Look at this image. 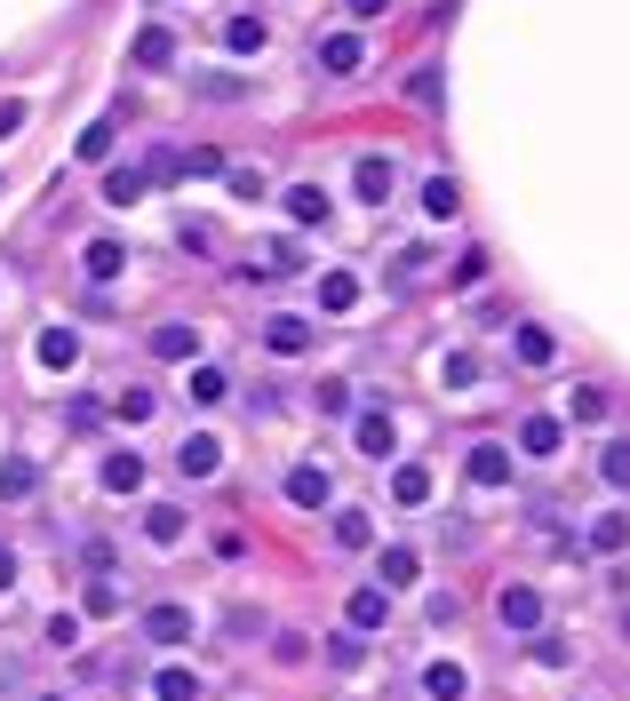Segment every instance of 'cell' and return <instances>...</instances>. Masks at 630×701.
Wrapping results in <instances>:
<instances>
[{
	"label": "cell",
	"mask_w": 630,
	"mask_h": 701,
	"mask_svg": "<svg viewBox=\"0 0 630 701\" xmlns=\"http://www.w3.org/2000/svg\"><path fill=\"white\" fill-rule=\"evenodd\" d=\"M495 622H503V638H543V598L526 582H503L495 590Z\"/></svg>",
	"instance_id": "1"
},
{
	"label": "cell",
	"mask_w": 630,
	"mask_h": 701,
	"mask_svg": "<svg viewBox=\"0 0 630 701\" xmlns=\"http://www.w3.org/2000/svg\"><path fill=\"white\" fill-rule=\"evenodd\" d=\"M144 638H152V646H184V638H192V606H176V598L144 606Z\"/></svg>",
	"instance_id": "2"
},
{
	"label": "cell",
	"mask_w": 630,
	"mask_h": 701,
	"mask_svg": "<svg viewBox=\"0 0 630 701\" xmlns=\"http://www.w3.org/2000/svg\"><path fill=\"white\" fill-rule=\"evenodd\" d=\"M359 64H368V41H359V32H327V41H319V73H336V80H351Z\"/></svg>",
	"instance_id": "3"
},
{
	"label": "cell",
	"mask_w": 630,
	"mask_h": 701,
	"mask_svg": "<svg viewBox=\"0 0 630 701\" xmlns=\"http://www.w3.org/2000/svg\"><path fill=\"white\" fill-rule=\"evenodd\" d=\"M327 494H336V479H327V462H295V471H287V503H295V511H319Z\"/></svg>",
	"instance_id": "4"
},
{
	"label": "cell",
	"mask_w": 630,
	"mask_h": 701,
	"mask_svg": "<svg viewBox=\"0 0 630 701\" xmlns=\"http://www.w3.org/2000/svg\"><path fill=\"white\" fill-rule=\"evenodd\" d=\"M176 471H184V479H216V471H224V439H208V430H192V439L176 447Z\"/></svg>",
	"instance_id": "5"
},
{
	"label": "cell",
	"mask_w": 630,
	"mask_h": 701,
	"mask_svg": "<svg viewBox=\"0 0 630 701\" xmlns=\"http://www.w3.org/2000/svg\"><path fill=\"white\" fill-rule=\"evenodd\" d=\"M359 454H368V462H391V454H400V423H391L383 407L359 415Z\"/></svg>",
	"instance_id": "6"
},
{
	"label": "cell",
	"mask_w": 630,
	"mask_h": 701,
	"mask_svg": "<svg viewBox=\"0 0 630 701\" xmlns=\"http://www.w3.org/2000/svg\"><path fill=\"white\" fill-rule=\"evenodd\" d=\"M263 41H272V24H263L256 9H240V17L224 24V48H231V56H263Z\"/></svg>",
	"instance_id": "7"
},
{
	"label": "cell",
	"mask_w": 630,
	"mask_h": 701,
	"mask_svg": "<svg viewBox=\"0 0 630 701\" xmlns=\"http://www.w3.org/2000/svg\"><path fill=\"white\" fill-rule=\"evenodd\" d=\"M558 439H567V423H558V415H526L519 423V454H535V462L558 454Z\"/></svg>",
	"instance_id": "8"
},
{
	"label": "cell",
	"mask_w": 630,
	"mask_h": 701,
	"mask_svg": "<svg viewBox=\"0 0 630 701\" xmlns=\"http://www.w3.org/2000/svg\"><path fill=\"white\" fill-rule=\"evenodd\" d=\"M463 471H471V486H503V479H511V447L479 439V447H471V462H463Z\"/></svg>",
	"instance_id": "9"
},
{
	"label": "cell",
	"mask_w": 630,
	"mask_h": 701,
	"mask_svg": "<svg viewBox=\"0 0 630 701\" xmlns=\"http://www.w3.org/2000/svg\"><path fill=\"white\" fill-rule=\"evenodd\" d=\"M263 343H272L280 359H295V351H312V319H287V311H280V319H263Z\"/></svg>",
	"instance_id": "10"
},
{
	"label": "cell",
	"mask_w": 630,
	"mask_h": 701,
	"mask_svg": "<svg viewBox=\"0 0 630 701\" xmlns=\"http://www.w3.org/2000/svg\"><path fill=\"white\" fill-rule=\"evenodd\" d=\"M391 184H400V168H391L383 152H368V160H359V199H368V208H383V199H391Z\"/></svg>",
	"instance_id": "11"
},
{
	"label": "cell",
	"mask_w": 630,
	"mask_h": 701,
	"mask_svg": "<svg viewBox=\"0 0 630 701\" xmlns=\"http://www.w3.org/2000/svg\"><path fill=\"white\" fill-rule=\"evenodd\" d=\"M327 208H336V199H327L319 184H287V216L304 223V231H319V223H327Z\"/></svg>",
	"instance_id": "12"
},
{
	"label": "cell",
	"mask_w": 630,
	"mask_h": 701,
	"mask_svg": "<svg viewBox=\"0 0 630 701\" xmlns=\"http://www.w3.org/2000/svg\"><path fill=\"white\" fill-rule=\"evenodd\" d=\"M144 543H152V550H176V543H184V511H176V503H152V511H144Z\"/></svg>",
	"instance_id": "13"
},
{
	"label": "cell",
	"mask_w": 630,
	"mask_h": 701,
	"mask_svg": "<svg viewBox=\"0 0 630 701\" xmlns=\"http://www.w3.org/2000/svg\"><path fill=\"white\" fill-rule=\"evenodd\" d=\"M391 622V590L368 582V590H351V629H383Z\"/></svg>",
	"instance_id": "14"
},
{
	"label": "cell",
	"mask_w": 630,
	"mask_h": 701,
	"mask_svg": "<svg viewBox=\"0 0 630 701\" xmlns=\"http://www.w3.org/2000/svg\"><path fill=\"white\" fill-rule=\"evenodd\" d=\"M169 64H176V41H169L160 24H144V32H137V73H169Z\"/></svg>",
	"instance_id": "15"
},
{
	"label": "cell",
	"mask_w": 630,
	"mask_h": 701,
	"mask_svg": "<svg viewBox=\"0 0 630 701\" xmlns=\"http://www.w3.org/2000/svg\"><path fill=\"white\" fill-rule=\"evenodd\" d=\"M80 263H88V280L105 287V280H120V272H128V248H120V240H88V255H80Z\"/></svg>",
	"instance_id": "16"
},
{
	"label": "cell",
	"mask_w": 630,
	"mask_h": 701,
	"mask_svg": "<svg viewBox=\"0 0 630 701\" xmlns=\"http://www.w3.org/2000/svg\"><path fill=\"white\" fill-rule=\"evenodd\" d=\"M511 351H519V366H551V359H558V343H551V327H535V319H526L519 336H511Z\"/></svg>",
	"instance_id": "17"
},
{
	"label": "cell",
	"mask_w": 630,
	"mask_h": 701,
	"mask_svg": "<svg viewBox=\"0 0 630 701\" xmlns=\"http://www.w3.org/2000/svg\"><path fill=\"white\" fill-rule=\"evenodd\" d=\"M144 191H152V168H112V176H105V199H112V208H137Z\"/></svg>",
	"instance_id": "18"
},
{
	"label": "cell",
	"mask_w": 630,
	"mask_h": 701,
	"mask_svg": "<svg viewBox=\"0 0 630 701\" xmlns=\"http://www.w3.org/2000/svg\"><path fill=\"white\" fill-rule=\"evenodd\" d=\"M391 503H431V471H423V462H400V471H391Z\"/></svg>",
	"instance_id": "19"
},
{
	"label": "cell",
	"mask_w": 630,
	"mask_h": 701,
	"mask_svg": "<svg viewBox=\"0 0 630 701\" xmlns=\"http://www.w3.org/2000/svg\"><path fill=\"white\" fill-rule=\"evenodd\" d=\"M200 351V336H192L184 319H169V327H152V359H192Z\"/></svg>",
	"instance_id": "20"
},
{
	"label": "cell",
	"mask_w": 630,
	"mask_h": 701,
	"mask_svg": "<svg viewBox=\"0 0 630 701\" xmlns=\"http://www.w3.org/2000/svg\"><path fill=\"white\" fill-rule=\"evenodd\" d=\"M144 486V454H105V494H137Z\"/></svg>",
	"instance_id": "21"
},
{
	"label": "cell",
	"mask_w": 630,
	"mask_h": 701,
	"mask_svg": "<svg viewBox=\"0 0 630 701\" xmlns=\"http://www.w3.org/2000/svg\"><path fill=\"white\" fill-rule=\"evenodd\" d=\"M590 550H599V558H615V550H630V518H622V511H607L599 526H590Z\"/></svg>",
	"instance_id": "22"
},
{
	"label": "cell",
	"mask_w": 630,
	"mask_h": 701,
	"mask_svg": "<svg viewBox=\"0 0 630 701\" xmlns=\"http://www.w3.org/2000/svg\"><path fill=\"white\" fill-rule=\"evenodd\" d=\"M599 479H607L615 494H630V439H607V454H599Z\"/></svg>",
	"instance_id": "23"
},
{
	"label": "cell",
	"mask_w": 630,
	"mask_h": 701,
	"mask_svg": "<svg viewBox=\"0 0 630 701\" xmlns=\"http://www.w3.org/2000/svg\"><path fill=\"white\" fill-rule=\"evenodd\" d=\"M41 359L48 366H73L80 359V336H73V327H41Z\"/></svg>",
	"instance_id": "24"
},
{
	"label": "cell",
	"mask_w": 630,
	"mask_h": 701,
	"mask_svg": "<svg viewBox=\"0 0 630 701\" xmlns=\"http://www.w3.org/2000/svg\"><path fill=\"white\" fill-rule=\"evenodd\" d=\"M463 686H471V678H463L455 661H431V678H423V693H431V701H463Z\"/></svg>",
	"instance_id": "25"
},
{
	"label": "cell",
	"mask_w": 630,
	"mask_h": 701,
	"mask_svg": "<svg viewBox=\"0 0 630 701\" xmlns=\"http://www.w3.org/2000/svg\"><path fill=\"white\" fill-rule=\"evenodd\" d=\"M455 208H463V191H455L447 176H431V184H423V216H439V223H447Z\"/></svg>",
	"instance_id": "26"
},
{
	"label": "cell",
	"mask_w": 630,
	"mask_h": 701,
	"mask_svg": "<svg viewBox=\"0 0 630 701\" xmlns=\"http://www.w3.org/2000/svg\"><path fill=\"white\" fill-rule=\"evenodd\" d=\"M319 304H327V311H351V304H359V280H351V272H327V280H319Z\"/></svg>",
	"instance_id": "27"
},
{
	"label": "cell",
	"mask_w": 630,
	"mask_h": 701,
	"mask_svg": "<svg viewBox=\"0 0 630 701\" xmlns=\"http://www.w3.org/2000/svg\"><path fill=\"white\" fill-rule=\"evenodd\" d=\"M415 574H423V566H415V550H383V574H376V582H383V590H408Z\"/></svg>",
	"instance_id": "28"
},
{
	"label": "cell",
	"mask_w": 630,
	"mask_h": 701,
	"mask_svg": "<svg viewBox=\"0 0 630 701\" xmlns=\"http://www.w3.org/2000/svg\"><path fill=\"white\" fill-rule=\"evenodd\" d=\"M368 511H336V550H368Z\"/></svg>",
	"instance_id": "29"
},
{
	"label": "cell",
	"mask_w": 630,
	"mask_h": 701,
	"mask_svg": "<svg viewBox=\"0 0 630 701\" xmlns=\"http://www.w3.org/2000/svg\"><path fill=\"white\" fill-rule=\"evenodd\" d=\"M152 693H160V701H200V678H192V670H160Z\"/></svg>",
	"instance_id": "30"
},
{
	"label": "cell",
	"mask_w": 630,
	"mask_h": 701,
	"mask_svg": "<svg viewBox=\"0 0 630 701\" xmlns=\"http://www.w3.org/2000/svg\"><path fill=\"white\" fill-rule=\"evenodd\" d=\"M567 415H575V423H599V415H607V391H599V383L567 391Z\"/></svg>",
	"instance_id": "31"
},
{
	"label": "cell",
	"mask_w": 630,
	"mask_h": 701,
	"mask_svg": "<svg viewBox=\"0 0 630 701\" xmlns=\"http://www.w3.org/2000/svg\"><path fill=\"white\" fill-rule=\"evenodd\" d=\"M112 415H120V423H152V391H144V383H128Z\"/></svg>",
	"instance_id": "32"
},
{
	"label": "cell",
	"mask_w": 630,
	"mask_h": 701,
	"mask_svg": "<svg viewBox=\"0 0 630 701\" xmlns=\"http://www.w3.org/2000/svg\"><path fill=\"white\" fill-rule=\"evenodd\" d=\"M192 398L216 407V398H224V366H192Z\"/></svg>",
	"instance_id": "33"
},
{
	"label": "cell",
	"mask_w": 630,
	"mask_h": 701,
	"mask_svg": "<svg viewBox=\"0 0 630 701\" xmlns=\"http://www.w3.org/2000/svg\"><path fill=\"white\" fill-rule=\"evenodd\" d=\"M0 494L24 503V494H32V462H0Z\"/></svg>",
	"instance_id": "34"
},
{
	"label": "cell",
	"mask_w": 630,
	"mask_h": 701,
	"mask_svg": "<svg viewBox=\"0 0 630 701\" xmlns=\"http://www.w3.org/2000/svg\"><path fill=\"white\" fill-rule=\"evenodd\" d=\"M112 152V120H88L80 128V160H105Z\"/></svg>",
	"instance_id": "35"
},
{
	"label": "cell",
	"mask_w": 630,
	"mask_h": 701,
	"mask_svg": "<svg viewBox=\"0 0 630 701\" xmlns=\"http://www.w3.org/2000/svg\"><path fill=\"white\" fill-rule=\"evenodd\" d=\"M184 176H224V152L216 144H192L184 152Z\"/></svg>",
	"instance_id": "36"
},
{
	"label": "cell",
	"mask_w": 630,
	"mask_h": 701,
	"mask_svg": "<svg viewBox=\"0 0 630 701\" xmlns=\"http://www.w3.org/2000/svg\"><path fill=\"white\" fill-rule=\"evenodd\" d=\"M439 375H447V391H471V383H479V359H463V351H455Z\"/></svg>",
	"instance_id": "37"
},
{
	"label": "cell",
	"mask_w": 630,
	"mask_h": 701,
	"mask_svg": "<svg viewBox=\"0 0 630 701\" xmlns=\"http://www.w3.org/2000/svg\"><path fill=\"white\" fill-rule=\"evenodd\" d=\"M88 614H120V590H112V574H96V582H88Z\"/></svg>",
	"instance_id": "38"
},
{
	"label": "cell",
	"mask_w": 630,
	"mask_h": 701,
	"mask_svg": "<svg viewBox=\"0 0 630 701\" xmlns=\"http://www.w3.org/2000/svg\"><path fill=\"white\" fill-rule=\"evenodd\" d=\"M224 184H231V199H263V176L256 168H224Z\"/></svg>",
	"instance_id": "39"
},
{
	"label": "cell",
	"mask_w": 630,
	"mask_h": 701,
	"mask_svg": "<svg viewBox=\"0 0 630 701\" xmlns=\"http://www.w3.org/2000/svg\"><path fill=\"white\" fill-rule=\"evenodd\" d=\"M319 407H327V415H344V407H351V383H344V375H327V383H319Z\"/></svg>",
	"instance_id": "40"
},
{
	"label": "cell",
	"mask_w": 630,
	"mask_h": 701,
	"mask_svg": "<svg viewBox=\"0 0 630 701\" xmlns=\"http://www.w3.org/2000/svg\"><path fill=\"white\" fill-rule=\"evenodd\" d=\"M408 96H415V105H439V73H431V64H423V73L408 80Z\"/></svg>",
	"instance_id": "41"
},
{
	"label": "cell",
	"mask_w": 630,
	"mask_h": 701,
	"mask_svg": "<svg viewBox=\"0 0 630 701\" xmlns=\"http://www.w3.org/2000/svg\"><path fill=\"white\" fill-rule=\"evenodd\" d=\"M80 558H88V574H112V566H120V550H112V543H88Z\"/></svg>",
	"instance_id": "42"
},
{
	"label": "cell",
	"mask_w": 630,
	"mask_h": 701,
	"mask_svg": "<svg viewBox=\"0 0 630 701\" xmlns=\"http://www.w3.org/2000/svg\"><path fill=\"white\" fill-rule=\"evenodd\" d=\"M64 415H73V430H96V423H105V407H96V398H73Z\"/></svg>",
	"instance_id": "43"
},
{
	"label": "cell",
	"mask_w": 630,
	"mask_h": 701,
	"mask_svg": "<svg viewBox=\"0 0 630 701\" xmlns=\"http://www.w3.org/2000/svg\"><path fill=\"white\" fill-rule=\"evenodd\" d=\"M24 128V105H0V136H17Z\"/></svg>",
	"instance_id": "44"
},
{
	"label": "cell",
	"mask_w": 630,
	"mask_h": 701,
	"mask_svg": "<svg viewBox=\"0 0 630 701\" xmlns=\"http://www.w3.org/2000/svg\"><path fill=\"white\" fill-rule=\"evenodd\" d=\"M9 582H17V550H9V543H0V590H9Z\"/></svg>",
	"instance_id": "45"
},
{
	"label": "cell",
	"mask_w": 630,
	"mask_h": 701,
	"mask_svg": "<svg viewBox=\"0 0 630 701\" xmlns=\"http://www.w3.org/2000/svg\"><path fill=\"white\" fill-rule=\"evenodd\" d=\"M391 9V0H351V17H383Z\"/></svg>",
	"instance_id": "46"
},
{
	"label": "cell",
	"mask_w": 630,
	"mask_h": 701,
	"mask_svg": "<svg viewBox=\"0 0 630 701\" xmlns=\"http://www.w3.org/2000/svg\"><path fill=\"white\" fill-rule=\"evenodd\" d=\"M622 638H630V614H622Z\"/></svg>",
	"instance_id": "47"
},
{
	"label": "cell",
	"mask_w": 630,
	"mask_h": 701,
	"mask_svg": "<svg viewBox=\"0 0 630 701\" xmlns=\"http://www.w3.org/2000/svg\"><path fill=\"white\" fill-rule=\"evenodd\" d=\"M41 701H64V693H41Z\"/></svg>",
	"instance_id": "48"
}]
</instances>
